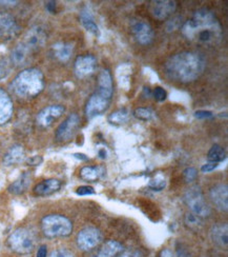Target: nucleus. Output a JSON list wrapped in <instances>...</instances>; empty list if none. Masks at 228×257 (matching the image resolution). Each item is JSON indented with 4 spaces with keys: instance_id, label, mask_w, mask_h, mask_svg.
<instances>
[{
    "instance_id": "21",
    "label": "nucleus",
    "mask_w": 228,
    "mask_h": 257,
    "mask_svg": "<svg viewBox=\"0 0 228 257\" xmlns=\"http://www.w3.org/2000/svg\"><path fill=\"white\" fill-rule=\"evenodd\" d=\"M74 52V45L71 42H58L53 46V53L59 61L67 62L71 59Z\"/></svg>"
},
{
    "instance_id": "29",
    "label": "nucleus",
    "mask_w": 228,
    "mask_h": 257,
    "mask_svg": "<svg viewBox=\"0 0 228 257\" xmlns=\"http://www.w3.org/2000/svg\"><path fill=\"white\" fill-rule=\"evenodd\" d=\"M134 115L136 118L143 120V121H148L151 120L155 117V112L153 110H150L148 108H138L135 110Z\"/></svg>"
},
{
    "instance_id": "33",
    "label": "nucleus",
    "mask_w": 228,
    "mask_h": 257,
    "mask_svg": "<svg viewBox=\"0 0 228 257\" xmlns=\"http://www.w3.org/2000/svg\"><path fill=\"white\" fill-rule=\"evenodd\" d=\"M11 71L10 62L6 58L0 59V80L6 78Z\"/></svg>"
},
{
    "instance_id": "23",
    "label": "nucleus",
    "mask_w": 228,
    "mask_h": 257,
    "mask_svg": "<svg viewBox=\"0 0 228 257\" xmlns=\"http://www.w3.org/2000/svg\"><path fill=\"white\" fill-rule=\"evenodd\" d=\"M25 160V150L23 146L15 145L11 148L5 156L4 163L6 166H14L23 163Z\"/></svg>"
},
{
    "instance_id": "8",
    "label": "nucleus",
    "mask_w": 228,
    "mask_h": 257,
    "mask_svg": "<svg viewBox=\"0 0 228 257\" xmlns=\"http://www.w3.org/2000/svg\"><path fill=\"white\" fill-rule=\"evenodd\" d=\"M80 125V117L78 114L73 113L68 116L63 122L57 127L56 139L59 143H67L77 133L78 127Z\"/></svg>"
},
{
    "instance_id": "43",
    "label": "nucleus",
    "mask_w": 228,
    "mask_h": 257,
    "mask_svg": "<svg viewBox=\"0 0 228 257\" xmlns=\"http://www.w3.org/2000/svg\"><path fill=\"white\" fill-rule=\"evenodd\" d=\"M159 257H175V255H173V253L169 249H163L160 252Z\"/></svg>"
},
{
    "instance_id": "30",
    "label": "nucleus",
    "mask_w": 228,
    "mask_h": 257,
    "mask_svg": "<svg viewBox=\"0 0 228 257\" xmlns=\"http://www.w3.org/2000/svg\"><path fill=\"white\" fill-rule=\"evenodd\" d=\"M185 224L186 226L190 229V230H193V231H197L201 228L202 226V221H201V218L195 216L194 214H186L185 216Z\"/></svg>"
},
{
    "instance_id": "40",
    "label": "nucleus",
    "mask_w": 228,
    "mask_h": 257,
    "mask_svg": "<svg viewBox=\"0 0 228 257\" xmlns=\"http://www.w3.org/2000/svg\"><path fill=\"white\" fill-rule=\"evenodd\" d=\"M177 257H191L189 251L183 244L177 245Z\"/></svg>"
},
{
    "instance_id": "46",
    "label": "nucleus",
    "mask_w": 228,
    "mask_h": 257,
    "mask_svg": "<svg viewBox=\"0 0 228 257\" xmlns=\"http://www.w3.org/2000/svg\"><path fill=\"white\" fill-rule=\"evenodd\" d=\"M99 156H100V158H102V159H105V158H106V151H105L104 149L100 150V151H99Z\"/></svg>"
},
{
    "instance_id": "44",
    "label": "nucleus",
    "mask_w": 228,
    "mask_h": 257,
    "mask_svg": "<svg viewBox=\"0 0 228 257\" xmlns=\"http://www.w3.org/2000/svg\"><path fill=\"white\" fill-rule=\"evenodd\" d=\"M47 9H48L49 12L55 13V11H56V3H55V2H50V3H48Z\"/></svg>"
},
{
    "instance_id": "37",
    "label": "nucleus",
    "mask_w": 228,
    "mask_h": 257,
    "mask_svg": "<svg viewBox=\"0 0 228 257\" xmlns=\"http://www.w3.org/2000/svg\"><path fill=\"white\" fill-rule=\"evenodd\" d=\"M218 166H219V164L212 163V162H208V163H206L205 165H203V166L201 167V171H202L203 173H209V172H212V171H213L215 168H218Z\"/></svg>"
},
{
    "instance_id": "4",
    "label": "nucleus",
    "mask_w": 228,
    "mask_h": 257,
    "mask_svg": "<svg viewBox=\"0 0 228 257\" xmlns=\"http://www.w3.org/2000/svg\"><path fill=\"white\" fill-rule=\"evenodd\" d=\"M45 88L43 74L36 68L20 72L11 83V89L21 98L35 97Z\"/></svg>"
},
{
    "instance_id": "42",
    "label": "nucleus",
    "mask_w": 228,
    "mask_h": 257,
    "mask_svg": "<svg viewBox=\"0 0 228 257\" xmlns=\"http://www.w3.org/2000/svg\"><path fill=\"white\" fill-rule=\"evenodd\" d=\"M48 256V248L47 245H40L38 251H37V255L36 257H47Z\"/></svg>"
},
{
    "instance_id": "16",
    "label": "nucleus",
    "mask_w": 228,
    "mask_h": 257,
    "mask_svg": "<svg viewBox=\"0 0 228 257\" xmlns=\"http://www.w3.org/2000/svg\"><path fill=\"white\" fill-rule=\"evenodd\" d=\"M210 198L216 209L227 211L228 209V188L227 185H216L210 190Z\"/></svg>"
},
{
    "instance_id": "34",
    "label": "nucleus",
    "mask_w": 228,
    "mask_h": 257,
    "mask_svg": "<svg viewBox=\"0 0 228 257\" xmlns=\"http://www.w3.org/2000/svg\"><path fill=\"white\" fill-rule=\"evenodd\" d=\"M95 189L90 186H81L77 190H76V194L80 196H88L95 194Z\"/></svg>"
},
{
    "instance_id": "6",
    "label": "nucleus",
    "mask_w": 228,
    "mask_h": 257,
    "mask_svg": "<svg viewBox=\"0 0 228 257\" xmlns=\"http://www.w3.org/2000/svg\"><path fill=\"white\" fill-rule=\"evenodd\" d=\"M10 248L18 254H29L34 250L36 245V238L31 231L25 228H20L10 235L8 239Z\"/></svg>"
},
{
    "instance_id": "15",
    "label": "nucleus",
    "mask_w": 228,
    "mask_h": 257,
    "mask_svg": "<svg viewBox=\"0 0 228 257\" xmlns=\"http://www.w3.org/2000/svg\"><path fill=\"white\" fill-rule=\"evenodd\" d=\"M64 111V106L60 104L47 106V108L41 110L37 115V123L42 127H48L54 121L57 120L60 116H62Z\"/></svg>"
},
{
    "instance_id": "41",
    "label": "nucleus",
    "mask_w": 228,
    "mask_h": 257,
    "mask_svg": "<svg viewBox=\"0 0 228 257\" xmlns=\"http://www.w3.org/2000/svg\"><path fill=\"white\" fill-rule=\"evenodd\" d=\"M118 257H144V255L139 250H133V251H126L121 255H119Z\"/></svg>"
},
{
    "instance_id": "20",
    "label": "nucleus",
    "mask_w": 228,
    "mask_h": 257,
    "mask_svg": "<svg viewBox=\"0 0 228 257\" xmlns=\"http://www.w3.org/2000/svg\"><path fill=\"white\" fill-rule=\"evenodd\" d=\"M210 237L215 245L220 248H227L228 244V227L226 223L215 224L210 230Z\"/></svg>"
},
{
    "instance_id": "39",
    "label": "nucleus",
    "mask_w": 228,
    "mask_h": 257,
    "mask_svg": "<svg viewBox=\"0 0 228 257\" xmlns=\"http://www.w3.org/2000/svg\"><path fill=\"white\" fill-rule=\"evenodd\" d=\"M194 116L199 119H209L212 118L213 114L210 111H197L194 113Z\"/></svg>"
},
{
    "instance_id": "10",
    "label": "nucleus",
    "mask_w": 228,
    "mask_h": 257,
    "mask_svg": "<svg viewBox=\"0 0 228 257\" xmlns=\"http://www.w3.org/2000/svg\"><path fill=\"white\" fill-rule=\"evenodd\" d=\"M103 237L101 232L96 228H86L77 235V244L83 251H90L99 245Z\"/></svg>"
},
{
    "instance_id": "14",
    "label": "nucleus",
    "mask_w": 228,
    "mask_h": 257,
    "mask_svg": "<svg viewBox=\"0 0 228 257\" xmlns=\"http://www.w3.org/2000/svg\"><path fill=\"white\" fill-rule=\"evenodd\" d=\"M20 27L16 19L8 13H0V38L10 40L18 35Z\"/></svg>"
},
{
    "instance_id": "28",
    "label": "nucleus",
    "mask_w": 228,
    "mask_h": 257,
    "mask_svg": "<svg viewBox=\"0 0 228 257\" xmlns=\"http://www.w3.org/2000/svg\"><path fill=\"white\" fill-rule=\"evenodd\" d=\"M127 119H128V111L126 109L117 110L108 116V121L114 124H122Z\"/></svg>"
},
{
    "instance_id": "36",
    "label": "nucleus",
    "mask_w": 228,
    "mask_h": 257,
    "mask_svg": "<svg viewBox=\"0 0 228 257\" xmlns=\"http://www.w3.org/2000/svg\"><path fill=\"white\" fill-rule=\"evenodd\" d=\"M50 257H74V254L68 249H57L52 252Z\"/></svg>"
},
{
    "instance_id": "12",
    "label": "nucleus",
    "mask_w": 228,
    "mask_h": 257,
    "mask_svg": "<svg viewBox=\"0 0 228 257\" xmlns=\"http://www.w3.org/2000/svg\"><path fill=\"white\" fill-rule=\"evenodd\" d=\"M110 103H111L110 98L104 97V96L95 92L91 96L88 102H86L85 114H86V116H88V118L92 119L96 116H99V115L103 114L107 110Z\"/></svg>"
},
{
    "instance_id": "22",
    "label": "nucleus",
    "mask_w": 228,
    "mask_h": 257,
    "mask_svg": "<svg viewBox=\"0 0 228 257\" xmlns=\"http://www.w3.org/2000/svg\"><path fill=\"white\" fill-rule=\"evenodd\" d=\"M31 181H32V176L30 172H25L19 176L18 179H16L13 184H11L9 187V192L12 193L14 195H20L25 193L30 185H31Z\"/></svg>"
},
{
    "instance_id": "32",
    "label": "nucleus",
    "mask_w": 228,
    "mask_h": 257,
    "mask_svg": "<svg viewBox=\"0 0 228 257\" xmlns=\"http://www.w3.org/2000/svg\"><path fill=\"white\" fill-rule=\"evenodd\" d=\"M198 176V171L194 168H187L184 170L183 172V177L185 179L186 183H192V181L195 180Z\"/></svg>"
},
{
    "instance_id": "5",
    "label": "nucleus",
    "mask_w": 228,
    "mask_h": 257,
    "mask_svg": "<svg viewBox=\"0 0 228 257\" xmlns=\"http://www.w3.org/2000/svg\"><path fill=\"white\" fill-rule=\"evenodd\" d=\"M41 229L43 234L49 238L67 237L73 231V223L63 215L51 214L42 218Z\"/></svg>"
},
{
    "instance_id": "17",
    "label": "nucleus",
    "mask_w": 228,
    "mask_h": 257,
    "mask_svg": "<svg viewBox=\"0 0 228 257\" xmlns=\"http://www.w3.org/2000/svg\"><path fill=\"white\" fill-rule=\"evenodd\" d=\"M98 94H100L104 97L112 99L113 93H114V85H113V78L112 74L108 70H102L98 76V83H97V91Z\"/></svg>"
},
{
    "instance_id": "26",
    "label": "nucleus",
    "mask_w": 228,
    "mask_h": 257,
    "mask_svg": "<svg viewBox=\"0 0 228 257\" xmlns=\"http://www.w3.org/2000/svg\"><path fill=\"white\" fill-rule=\"evenodd\" d=\"M123 247L120 242L116 240H108L103 243L100 250L98 251L97 257H115L120 252H122Z\"/></svg>"
},
{
    "instance_id": "13",
    "label": "nucleus",
    "mask_w": 228,
    "mask_h": 257,
    "mask_svg": "<svg viewBox=\"0 0 228 257\" xmlns=\"http://www.w3.org/2000/svg\"><path fill=\"white\" fill-rule=\"evenodd\" d=\"M177 3L172 0H157L149 5V12L154 18L158 20H165L171 16L177 10Z\"/></svg>"
},
{
    "instance_id": "11",
    "label": "nucleus",
    "mask_w": 228,
    "mask_h": 257,
    "mask_svg": "<svg viewBox=\"0 0 228 257\" xmlns=\"http://www.w3.org/2000/svg\"><path fill=\"white\" fill-rule=\"evenodd\" d=\"M97 67V59L92 54L78 56L75 60L74 72L79 79H83L94 74Z\"/></svg>"
},
{
    "instance_id": "18",
    "label": "nucleus",
    "mask_w": 228,
    "mask_h": 257,
    "mask_svg": "<svg viewBox=\"0 0 228 257\" xmlns=\"http://www.w3.org/2000/svg\"><path fill=\"white\" fill-rule=\"evenodd\" d=\"M13 114V102L9 94L0 89V124L8 122Z\"/></svg>"
},
{
    "instance_id": "25",
    "label": "nucleus",
    "mask_w": 228,
    "mask_h": 257,
    "mask_svg": "<svg viewBox=\"0 0 228 257\" xmlns=\"http://www.w3.org/2000/svg\"><path fill=\"white\" fill-rule=\"evenodd\" d=\"M104 173H105V169L103 167L86 166L80 170V177L85 181L95 183V181L99 180Z\"/></svg>"
},
{
    "instance_id": "35",
    "label": "nucleus",
    "mask_w": 228,
    "mask_h": 257,
    "mask_svg": "<svg viewBox=\"0 0 228 257\" xmlns=\"http://www.w3.org/2000/svg\"><path fill=\"white\" fill-rule=\"evenodd\" d=\"M154 97L158 101H164L167 97V93L164 89H162L161 87H158L154 90Z\"/></svg>"
},
{
    "instance_id": "9",
    "label": "nucleus",
    "mask_w": 228,
    "mask_h": 257,
    "mask_svg": "<svg viewBox=\"0 0 228 257\" xmlns=\"http://www.w3.org/2000/svg\"><path fill=\"white\" fill-rule=\"evenodd\" d=\"M130 31L139 45H150L155 39V32L149 24L143 20H135L130 25Z\"/></svg>"
},
{
    "instance_id": "31",
    "label": "nucleus",
    "mask_w": 228,
    "mask_h": 257,
    "mask_svg": "<svg viewBox=\"0 0 228 257\" xmlns=\"http://www.w3.org/2000/svg\"><path fill=\"white\" fill-rule=\"evenodd\" d=\"M148 187H149V189H151L153 191H158L159 192V191L164 190V188L166 187V181L162 176H157V177L149 180Z\"/></svg>"
},
{
    "instance_id": "27",
    "label": "nucleus",
    "mask_w": 228,
    "mask_h": 257,
    "mask_svg": "<svg viewBox=\"0 0 228 257\" xmlns=\"http://www.w3.org/2000/svg\"><path fill=\"white\" fill-rule=\"evenodd\" d=\"M225 157H226V155H225L224 149L219 145H213L210 148V150L208 151V154H207L208 162H212V163H216V164L223 162Z\"/></svg>"
},
{
    "instance_id": "45",
    "label": "nucleus",
    "mask_w": 228,
    "mask_h": 257,
    "mask_svg": "<svg viewBox=\"0 0 228 257\" xmlns=\"http://www.w3.org/2000/svg\"><path fill=\"white\" fill-rule=\"evenodd\" d=\"M74 156L76 158L81 159V160H88V156L84 155V154H81V153H76V154H74Z\"/></svg>"
},
{
    "instance_id": "7",
    "label": "nucleus",
    "mask_w": 228,
    "mask_h": 257,
    "mask_svg": "<svg viewBox=\"0 0 228 257\" xmlns=\"http://www.w3.org/2000/svg\"><path fill=\"white\" fill-rule=\"evenodd\" d=\"M184 201L190 209L192 214L200 218L210 215V208L206 202L201 189L197 186L191 187L184 195Z\"/></svg>"
},
{
    "instance_id": "38",
    "label": "nucleus",
    "mask_w": 228,
    "mask_h": 257,
    "mask_svg": "<svg viewBox=\"0 0 228 257\" xmlns=\"http://www.w3.org/2000/svg\"><path fill=\"white\" fill-rule=\"evenodd\" d=\"M42 162H43V158H42L41 156H39V155H37V156H32V157H30V158L27 159V164H28L29 166H33V167H36V166L41 165Z\"/></svg>"
},
{
    "instance_id": "1",
    "label": "nucleus",
    "mask_w": 228,
    "mask_h": 257,
    "mask_svg": "<svg viewBox=\"0 0 228 257\" xmlns=\"http://www.w3.org/2000/svg\"><path fill=\"white\" fill-rule=\"evenodd\" d=\"M182 34L189 41L205 47L219 45L223 38V28L212 11L200 9L183 25Z\"/></svg>"
},
{
    "instance_id": "24",
    "label": "nucleus",
    "mask_w": 228,
    "mask_h": 257,
    "mask_svg": "<svg viewBox=\"0 0 228 257\" xmlns=\"http://www.w3.org/2000/svg\"><path fill=\"white\" fill-rule=\"evenodd\" d=\"M80 21L82 26L85 28V30L91 32V33L94 34L95 36H99V28H98L97 24L95 23L93 13L91 12V10L88 7L83 8V10L81 11Z\"/></svg>"
},
{
    "instance_id": "3",
    "label": "nucleus",
    "mask_w": 228,
    "mask_h": 257,
    "mask_svg": "<svg viewBox=\"0 0 228 257\" xmlns=\"http://www.w3.org/2000/svg\"><path fill=\"white\" fill-rule=\"evenodd\" d=\"M47 38V32L42 27L32 28L11 53V62L15 66H25L45 46Z\"/></svg>"
},
{
    "instance_id": "19",
    "label": "nucleus",
    "mask_w": 228,
    "mask_h": 257,
    "mask_svg": "<svg viewBox=\"0 0 228 257\" xmlns=\"http://www.w3.org/2000/svg\"><path fill=\"white\" fill-rule=\"evenodd\" d=\"M60 188H61L60 180L51 178V179L43 180L38 185H36L34 188V194L37 196H48L60 190Z\"/></svg>"
},
{
    "instance_id": "2",
    "label": "nucleus",
    "mask_w": 228,
    "mask_h": 257,
    "mask_svg": "<svg viewBox=\"0 0 228 257\" xmlns=\"http://www.w3.org/2000/svg\"><path fill=\"white\" fill-rule=\"evenodd\" d=\"M206 68L203 55L198 52H181L171 56L165 63L166 76L177 82L189 83L197 80Z\"/></svg>"
}]
</instances>
